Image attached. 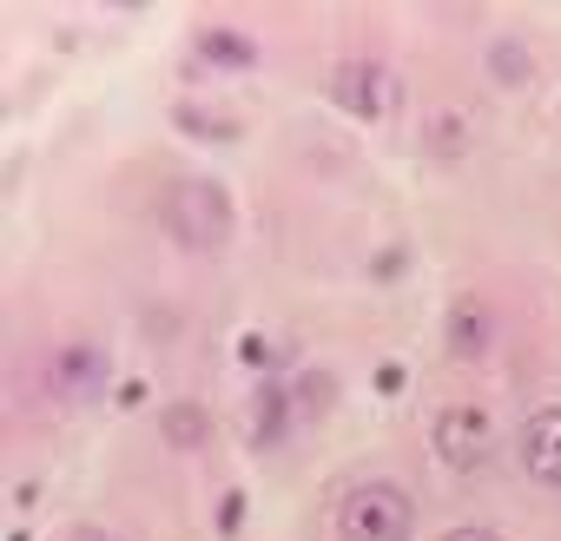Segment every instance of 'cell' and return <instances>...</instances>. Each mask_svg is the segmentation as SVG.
<instances>
[{
  "instance_id": "obj_1",
  "label": "cell",
  "mask_w": 561,
  "mask_h": 541,
  "mask_svg": "<svg viewBox=\"0 0 561 541\" xmlns=\"http://www.w3.org/2000/svg\"><path fill=\"white\" fill-rule=\"evenodd\" d=\"M159 225H165V238L179 251L211 257V251L231 244V192L218 179H179L165 192V205H159Z\"/></svg>"
},
{
  "instance_id": "obj_2",
  "label": "cell",
  "mask_w": 561,
  "mask_h": 541,
  "mask_svg": "<svg viewBox=\"0 0 561 541\" xmlns=\"http://www.w3.org/2000/svg\"><path fill=\"white\" fill-rule=\"evenodd\" d=\"M430 449L449 475H482L502 449V423L482 403H443L436 423H430Z\"/></svg>"
},
{
  "instance_id": "obj_3",
  "label": "cell",
  "mask_w": 561,
  "mask_h": 541,
  "mask_svg": "<svg viewBox=\"0 0 561 541\" xmlns=\"http://www.w3.org/2000/svg\"><path fill=\"white\" fill-rule=\"evenodd\" d=\"M416 534V502L397 482H357L337 502V541H410Z\"/></svg>"
},
{
  "instance_id": "obj_4",
  "label": "cell",
  "mask_w": 561,
  "mask_h": 541,
  "mask_svg": "<svg viewBox=\"0 0 561 541\" xmlns=\"http://www.w3.org/2000/svg\"><path fill=\"white\" fill-rule=\"evenodd\" d=\"M106 383H113V350L106 344L73 337V344L47 350V396L54 403H93V396H106Z\"/></svg>"
},
{
  "instance_id": "obj_5",
  "label": "cell",
  "mask_w": 561,
  "mask_h": 541,
  "mask_svg": "<svg viewBox=\"0 0 561 541\" xmlns=\"http://www.w3.org/2000/svg\"><path fill=\"white\" fill-rule=\"evenodd\" d=\"M331 100H337L351 119H383L390 100H397V80H390V67L370 60V54H344V60L331 67Z\"/></svg>"
},
{
  "instance_id": "obj_6",
  "label": "cell",
  "mask_w": 561,
  "mask_h": 541,
  "mask_svg": "<svg viewBox=\"0 0 561 541\" xmlns=\"http://www.w3.org/2000/svg\"><path fill=\"white\" fill-rule=\"evenodd\" d=\"M515 462L535 488H554L561 495V403H541L522 416V436H515Z\"/></svg>"
},
{
  "instance_id": "obj_7",
  "label": "cell",
  "mask_w": 561,
  "mask_h": 541,
  "mask_svg": "<svg viewBox=\"0 0 561 541\" xmlns=\"http://www.w3.org/2000/svg\"><path fill=\"white\" fill-rule=\"evenodd\" d=\"M489 337H495V318H489V304L462 298V304L449 311V357H456V364H476V357L489 350Z\"/></svg>"
},
{
  "instance_id": "obj_8",
  "label": "cell",
  "mask_w": 561,
  "mask_h": 541,
  "mask_svg": "<svg viewBox=\"0 0 561 541\" xmlns=\"http://www.w3.org/2000/svg\"><path fill=\"white\" fill-rule=\"evenodd\" d=\"M159 442L179 449V456L205 449V442H211V416H205V403H165V410H159Z\"/></svg>"
},
{
  "instance_id": "obj_9",
  "label": "cell",
  "mask_w": 561,
  "mask_h": 541,
  "mask_svg": "<svg viewBox=\"0 0 561 541\" xmlns=\"http://www.w3.org/2000/svg\"><path fill=\"white\" fill-rule=\"evenodd\" d=\"M423 146H430L436 159H462V152L476 146V119H469L462 106H436V113L423 119Z\"/></svg>"
},
{
  "instance_id": "obj_10",
  "label": "cell",
  "mask_w": 561,
  "mask_h": 541,
  "mask_svg": "<svg viewBox=\"0 0 561 541\" xmlns=\"http://www.w3.org/2000/svg\"><path fill=\"white\" fill-rule=\"evenodd\" d=\"M285 429H291V396L277 390V383H264L251 396V442L257 449H277V442H285Z\"/></svg>"
},
{
  "instance_id": "obj_11",
  "label": "cell",
  "mask_w": 561,
  "mask_h": 541,
  "mask_svg": "<svg viewBox=\"0 0 561 541\" xmlns=\"http://www.w3.org/2000/svg\"><path fill=\"white\" fill-rule=\"evenodd\" d=\"M198 60L205 67H257V41L238 27H205L198 34Z\"/></svg>"
},
{
  "instance_id": "obj_12",
  "label": "cell",
  "mask_w": 561,
  "mask_h": 541,
  "mask_svg": "<svg viewBox=\"0 0 561 541\" xmlns=\"http://www.w3.org/2000/svg\"><path fill=\"white\" fill-rule=\"evenodd\" d=\"M489 73H495L502 87H528V80H535V60H528L515 41H495V47H489Z\"/></svg>"
},
{
  "instance_id": "obj_13",
  "label": "cell",
  "mask_w": 561,
  "mask_h": 541,
  "mask_svg": "<svg viewBox=\"0 0 561 541\" xmlns=\"http://www.w3.org/2000/svg\"><path fill=\"white\" fill-rule=\"evenodd\" d=\"M443 541H508V534H502V528H489V521H456Z\"/></svg>"
},
{
  "instance_id": "obj_14",
  "label": "cell",
  "mask_w": 561,
  "mask_h": 541,
  "mask_svg": "<svg viewBox=\"0 0 561 541\" xmlns=\"http://www.w3.org/2000/svg\"><path fill=\"white\" fill-rule=\"evenodd\" d=\"M238 515H244V495H225V515H218V528H225V534H238Z\"/></svg>"
},
{
  "instance_id": "obj_15",
  "label": "cell",
  "mask_w": 561,
  "mask_h": 541,
  "mask_svg": "<svg viewBox=\"0 0 561 541\" xmlns=\"http://www.w3.org/2000/svg\"><path fill=\"white\" fill-rule=\"evenodd\" d=\"M73 541H119V534H113V528H93V521H87V528H73Z\"/></svg>"
}]
</instances>
